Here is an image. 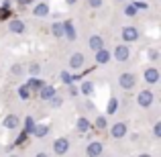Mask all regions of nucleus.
<instances>
[{"instance_id": "f257e3e1", "label": "nucleus", "mask_w": 161, "mask_h": 157, "mask_svg": "<svg viewBox=\"0 0 161 157\" xmlns=\"http://www.w3.org/2000/svg\"><path fill=\"white\" fill-rule=\"evenodd\" d=\"M153 92L151 90H143V92H139L137 94V102H139V106H143V108H149L151 104H153Z\"/></svg>"}, {"instance_id": "f03ea898", "label": "nucleus", "mask_w": 161, "mask_h": 157, "mask_svg": "<svg viewBox=\"0 0 161 157\" xmlns=\"http://www.w3.org/2000/svg\"><path fill=\"white\" fill-rule=\"evenodd\" d=\"M114 57H116V61H126V59L130 57V47L126 43H120L114 47Z\"/></svg>"}, {"instance_id": "7ed1b4c3", "label": "nucleus", "mask_w": 161, "mask_h": 157, "mask_svg": "<svg viewBox=\"0 0 161 157\" xmlns=\"http://www.w3.org/2000/svg\"><path fill=\"white\" fill-rule=\"evenodd\" d=\"M53 151L57 155H63V153H67L69 151V141H67L65 137H59V139H55V143H53Z\"/></svg>"}, {"instance_id": "20e7f679", "label": "nucleus", "mask_w": 161, "mask_h": 157, "mask_svg": "<svg viewBox=\"0 0 161 157\" xmlns=\"http://www.w3.org/2000/svg\"><path fill=\"white\" fill-rule=\"evenodd\" d=\"M122 39H125V43H133V41L139 39V31L135 27H125L122 29Z\"/></svg>"}, {"instance_id": "39448f33", "label": "nucleus", "mask_w": 161, "mask_h": 157, "mask_svg": "<svg viewBox=\"0 0 161 157\" xmlns=\"http://www.w3.org/2000/svg\"><path fill=\"white\" fill-rule=\"evenodd\" d=\"M143 78H145L147 84H157L159 82V71L155 70V67H147V70L143 71Z\"/></svg>"}, {"instance_id": "423d86ee", "label": "nucleus", "mask_w": 161, "mask_h": 157, "mask_svg": "<svg viewBox=\"0 0 161 157\" xmlns=\"http://www.w3.org/2000/svg\"><path fill=\"white\" fill-rule=\"evenodd\" d=\"M135 82H137V80H135V76H133V74H122V76H120V80H118V84H120L122 90H130V88L135 86Z\"/></svg>"}, {"instance_id": "0eeeda50", "label": "nucleus", "mask_w": 161, "mask_h": 157, "mask_svg": "<svg viewBox=\"0 0 161 157\" xmlns=\"http://www.w3.org/2000/svg\"><path fill=\"white\" fill-rule=\"evenodd\" d=\"M126 131H129V126L125 125V122H116V125H112V129H110V135H112L114 139H120L126 135Z\"/></svg>"}, {"instance_id": "6e6552de", "label": "nucleus", "mask_w": 161, "mask_h": 157, "mask_svg": "<svg viewBox=\"0 0 161 157\" xmlns=\"http://www.w3.org/2000/svg\"><path fill=\"white\" fill-rule=\"evenodd\" d=\"M86 153H88V157H100L102 155V143L100 141H92L90 145H88Z\"/></svg>"}, {"instance_id": "1a4fd4ad", "label": "nucleus", "mask_w": 161, "mask_h": 157, "mask_svg": "<svg viewBox=\"0 0 161 157\" xmlns=\"http://www.w3.org/2000/svg\"><path fill=\"white\" fill-rule=\"evenodd\" d=\"M84 61H86V57H84L82 53H74L69 57V67H71V70H82Z\"/></svg>"}, {"instance_id": "9d476101", "label": "nucleus", "mask_w": 161, "mask_h": 157, "mask_svg": "<svg viewBox=\"0 0 161 157\" xmlns=\"http://www.w3.org/2000/svg\"><path fill=\"white\" fill-rule=\"evenodd\" d=\"M63 37H67L69 41L75 39V29H74V23H71V20H65V23H63Z\"/></svg>"}, {"instance_id": "9b49d317", "label": "nucleus", "mask_w": 161, "mask_h": 157, "mask_svg": "<svg viewBox=\"0 0 161 157\" xmlns=\"http://www.w3.org/2000/svg\"><path fill=\"white\" fill-rule=\"evenodd\" d=\"M88 45H90L92 51H98V49L104 47V41H102V37H100V35H92L90 41H88Z\"/></svg>"}, {"instance_id": "f8f14e48", "label": "nucleus", "mask_w": 161, "mask_h": 157, "mask_svg": "<svg viewBox=\"0 0 161 157\" xmlns=\"http://www.w3.org/2000/svg\"><path fill=\"white\" fill-rule=\"evenodd\" d=\"M33 14L39 16V19H41V16H47V14H49V6H47V2H39L35 8H33Z\"/></svg>"}, {"instance_id": "ddd939ff", "label": "nucleus", "mask_w": 161, "mask_h": 157, "mask_svg": "<svg viewBox=\"0 0 161 157\" xmlns=\"http://www.w3.org/2000/svg\"><path fill=\"white\" fill-rule=\"evenodd\" d=\"M10 31L12 33H16V35H20V33H25V23L23 20H19V19H14V20H10Z\"/></svg>"}, {"instance_id": "4468645a", "label": "nucleus", "mask_w": 161, "mask_h": 157, "mask_svg": "<svg viewBox=\"0 0 161 157\" xmlns=\"http://www.w3.org/2000/svg\"><path fill=\"white\" fill-rule=\"evenodd\" d=\"M47 133H49V126L47 125H35V129H33V135H35L37 139L47 137Z\"/></svg>"}, {"instance_id": "2eb2a0df", "label": "nucleus", "mask_w": 161, "mask_h": 157, "mask_svg": "<svg viewBox=\"0 0 161 157\" xmlns=\"http://www.w3.org/2000/svg\"><path fill=\"white\" fill-rule=\"evenodd\" d=\"M19 126V116L16 114H8L4 118V129H16Z\"/></svg>"}, {"instance_id": "dca6fc26", "label": "nucleus", "mask_w": 161, "mask_h": 157, "mask_svg": "<svg viewBox=\"0 0 161 157\" xmlns=\"http://www.w3.org/2000/svg\"><path fill=\"white\" fill-rule=\"evenodd\" d=\"M96 53V63H108V59H110V53L106 51V49H98V51H94Z\"/></svg>"}, {"instance_id": "f3484780", "label": "nucleus", "mask_w": 161, "mask_h": 157, "mask_svg": "<svg viewBox=\"0 0 161 157\" xmlns=\"http://www.w3.org/2000/svg\"><path fill=\"white\" fill-rule=\"evenodd\" d=\"M55 96V88L53 86H43L41 88V98L43 100H51Z\"/></svg>"}, {"instance_id": "a211bd4d", "label": "nucleus", "mask_w": 161, "mask_h": 157, "mask_svg": "<svg viewBox=\"0 0 161 157\" xmlns=\"http://www.w3.org/2000/svg\"><path fill=\"white\" fill-rule=\"evenodd\" d=\"M51 33H53L55 37H59V39H61V37H63V23H59V20H57V23H53Z\"/></svg>"}, {"instance_id": "6ab92c4d", "label": "nucleus", "mask_w": 161, "mask_h": 157, "mask_svg": "<svg viewBox=\"0 0 161 157\" xmlns=\"http://www.w3.org/2000/svg\"><path fill=\"white\" fill-rule=\"evenodd\" d=\"M78 131H82V133H86V131H90V121L88 118H78Z\"/></svg>"}, {"instance_id": "aec40b11", "label": "nucleus", "mask_w": 161, "mask_h": 157, "mask_svg": "<svg viewBox=\"0 0 161 157\" xmlns=\"http://www.w3.org/2000/svg\"><path fill=\"white\" fill-rule=\"evenodd\" d=\"M116 108H118V100L112 96V98L108 100V108H106V112H108V114H114V112H116Z\"/></svg>"}, {"instance_id": "412c9836", "label": "nucleus", "mask_w": 161, "mask_h": 157, "mask_svg": "<svg viewBox=\"0 0 161 157\" xmlns=\"http://www.w3.org/2000/svg\"><path fill=\"white\" fill-rule=\"evenodd\" d=\"M27 86H29V88H31V90H33V88H37V90H41V88H43V86H45V84H43V82H41V80H39V78H31V80H29V84H27Z\"/></svg>"}, {"instance_id": "4be33fe9", "label": "nucleus", "mask_w": 161, "mask_h": 157, "mask_svg": "<svg viewBox=\"0 0 161 157\" xmlns=\"http://www.w3.org/2000/svg\"><path fill=\"white\" fill-rule=\"evenodd\" d=\"M92 92H94V84H92V82H84L82 84V94L84 96H90Z\"/></svg>"}, {"instance_id": "5701e85b", "label": "nucleus", "mask_w": 161, "mask_h": 157, "mask_svg": "<svg viewBox=\"0 0 161 157\" xmlns=\"http://www.w3.org/2000/svg\"><path fill=\"white\" fill-rule=\"evenodd\" d=\"M33 129H35V121H33V116H27L25 118V131H27V133H33Z\"/></svg>"}, {"instance_id": "b1692460", "label": "nucleus", "mask_w": 161, "mask_h": 157, "mask_svg": "<svg viewBox=\"0 0 161 157\" xmlns=\"http://www.w3.org/2000/svg\"><path fill=\"white\" fill-rule=\"evenodd\" d=\"M19 96H20L23 100H27L29 96H31V88H29V86H20V88H19Z\"/></svg>"}, {"instance_id": "393cba45", "label": "nucleus", "mask_w": 161, "mask_h": 157, "mask_svg": "<svg viewBox=\"0 0 161 157\" xmlns=\"http://www.w3.org/2000/svg\"><path fill=\"white\" fill-rule=\"evenodd\" d=\"M125 14L126 16H135V14H137V8H135L133 4H126V6H125Z\"/></svg>"}, {"instance_id": "a878e982", "label": "nucleus", "mask_w": 161, "mask_h": 157, "mask_svg": "<svg viewBox=\"0 0 161 157\" xmlns=\"http://www.w3.org/2000/svg\"><path fill=\"white\" fill-rule=\"evenodd\" d=\"M96 126L98 129H106V116H96Z\"/></svg>"}, {"instance_id": "bb28decb", "label": "nucleus", "mask_w": 161, "mask_h": 157, "mask_svg": "<svg viewBox=\"0 0 161 157\" xmlns=\"http://www.w3.org/2000/svg\"><path fill=\"white\" fill-rule=\"evenodd\" d=\"M61 82L63 84H71V82H74V78H71L67 71H61Z\"/></svg>"}, {"instance_id": "cd10ccee", "label": "nucleus", "mask_w": 161, "mask_h": 157, "mask_svg": "<svg viewBox=\"0 0 161 157\" xmlns=\"http://www.w3.org/2000/svg\"><path fill=\"white\" fill-rule=\"evenodd\" d=\"M39 70H41V67H39V63H31V65H29V74H33V76H37V74H39Z\"/></svg>"}, {"instance_id": "c85d7f7f", "label": "nucleus", "mask_w": 161, "mask_h": 157, "mask_svg": "<svg viewBox=\"0 0 161 157\" xmlns=\"http://www.w3.org/2000/svg\"><path fill=\"white\" fill-rule=\"evenodd\" d=\"M149 59H151V61H157V59H159V51H157V49H151V51H149Z\"/></svg>"}, {"instance_id": "c756f323", "label": "nucleus", "mask_w": 161, "mask_h": 157, "mask_svg": "<svg viewBox=\"0 0 161 157\" xmlns=\"http://www.w3.org/2000/svg\"><path fill=\"white\" fill-rule=\"evenodd\" d=\"M88 4L92 8H98V6H102V0H88Z\"/></svg>"}, {"instance_id": "7c9ffc66", "label": "nucleus", "mask_w": 161, "mask_h": 157, "mask_svg": "<svg viewBox=\"0 0 161 157\" xmlns=\"http://www.w3.org/2000/svg\"><path fill=\"white\" fill-rule=\"evenodd\" d=\"M153 135L155 137H161V122H157V125L153 126Z\"/></svg>"}, {"instance_id": "2f4dec72", "label": "nucleus", "mask_w": 161, "mask_h": 157, "mask_svg": "<svg viewBox=\"0 0 161 157\" xmlns=\"http://www.w3.org/2000/svg\"><path fill=\"white\" fill-rule=\"evenodd\" d=\"M12 74H16V76H20V74H23V67H20V65H12Z\"/></svg>"}, {"instance_id": "473e14b6", "label": "nucleus", "mask_w": 161, "mask_h": 157, "mask_svg": "<svg viewBox=\"0 0 161 157\" xmlns=\"http://www.w3.org/2000/svg\"><path fill=\"white\" fill-rule=\"evenodd\" d=\"M137 10H143V8H147V2H137V4H133Z\"/></svg>"}, {"instance_id": "72a5a7b5", "label": "nucleus", "mask_w": 161, "mask_h": 157, "mask_svg": "<svg viewBox=\"0 0 161 157\" xmlns=\"http://www.w3.org/2000/svg\"><path fill=\"white\" fill-rule=\"evenodd\" d=\"M51 104H53V106H59V104H61V98H57V96H53V98H51Z\"/></svg>"}, {"instance_id": "f704fd0d", "label": "nucleus", "mask_w": 161, "mask_h": 157, "mask_svg": "<svg viewBox=\"0 0 161 157\" xmlns=\"http://www.w3.org/2000/svg\"><path fill=\"white\" fill-rule=\"evenodd\" d=\"M35 157H49V155H47V153H37Z\"/></svg>"}, {"instance_id": "c9c22d12", "label": "nucleus", "mask_w": 161, "mask_h": 157, "mask_svg": "<svg viewBox=\"0 0 161 157\" xmlns=\"http://www.w3.org/2000/svg\"><path fill=\"white\" fill-rule=\"evenodd\" d=\"M139 157H151L149 153H143V155H139Z\"/></svg>"}, {"instance_id": "e433bc0d", "label": "nucleus", "mask_w": 161, "mask_h": 157, "mask_svg": "<svg viewBox=\"0 0 161 157\" xmlns=\"http://www.w3.org/2000/svg\"><path fill=\"white\" fill-rule=\"evenodd\" d=\"M67 4H75V0H67Z\"/></svg>"}, {"instance_id": "4c0bfd02", "label": "nucleus", "mask_w": 161, "mask_h": 157, "mask_svg": "<svg viewBox=\"0 0 161 157\" xmlns=\"http://www.w3.org/2000/svg\"><path fill=\"white\" fill-rule=\"evenodd\" d=\"M19 2H27V0H19Z\"/></svg>"}, {"instance_id": "58836bf2", "label": "nucleus", "mask_w": 161, "mask_h": 157, "mask_svg": "<svg viewBox=\"0 0 161 157\" xmlns=\"http://www.w3.org/2000/svg\"><path fill=\"white\" fill-rule=\"evenodd\" d=\"M10 157H16V155H10Z\"/></svg>"}, {"instance_id": "ea45409f", "label": "nucleus", "mask_w": 161, "mask_h": 157, "mask_svg": "<svg viewBox=\"0 0 161 157\" xmlns=\"http://www.w3.org/2000/svg\"><path fill=\"white\" fill-rule=\"evenodd\" d=\"M120 2H125V0H120Z\"/></svg>"}]
</instances>
